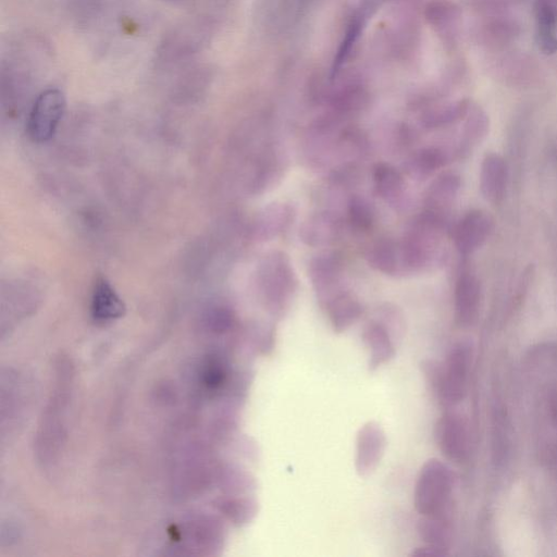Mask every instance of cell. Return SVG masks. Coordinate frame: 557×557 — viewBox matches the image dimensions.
Wrapping results in <instances>:
<instances>
[{
    "label": "cell",
    "instance_id": "31",
    "mask_svg": "<svg viewBox=\"0 0 557 557\" xmlns=\"http://www.w3.org/2000/svg\"><path fill=\"white\" fill-rule=\"evenodd\" d=\"M547 462L552 466L556 476H557V455L551 456L549 457V459H547Z\"/></svg>",
    "mask_w": 557,
    "mask_h": 557
},
{
    "label": "cell",
    "instance_id": "7",
    "mask_svg": "<svg viewBox=\"0 0 557 557\" xmlns=\"http://www.w3.org/2000/svg\"><path fill=\"white\" fill-rule=\"evenodd\" d=\"M308 276L321 307L345 290L342 288L343 262L338 253L324 252L311 259Z\"/></svg>",
    "mask_w": 557,
    "mask_h": 557
},
{
    "label": "cell",
    "instance_id": "29",
    "mask_svg": "<svg viewBox=\"0 0 557 557\" xmlns=\"http://www.w3.org/2000/svg\"><path fill=\"white\" fill-rule=\"evenodd\" d=\"M515 34L514 24L504 21H494L487 26L484 36L493 45L509 41Z\"/></svg>",
    "mask_w": 557,
    "mask_h": 557
},
{
    "label": "cell",
    "instance_id": "27",
    "mask_svg": "<svg viewBox=\"0 0 557 557\" xmlns=\"http://www.w3.org/2000/svg\"><path fill=\"white\" fill-rule=\"evenodd\" d=\"M361 27L362 23L360 20L355 19L351 22L348 31H346L344 40L340 45L338 54L336 58H334L332 68L333 77L336 76L342 66L346 63V60L349 59L352 49L358 39V35H360L361 33Z\"/></svg>",
    "mask_w": 557,
    "mask_h": 557
},
{
    "label": "cell",
    "instance_id": "23",
    "mask_svg": "<svg viewBox=\"0 0 557 557\" xmlns=\"http://www.w3.org/2000/svg\"><path fill=\"white\" fill-rule=\"evenodd\" d=\"M286 164V158L282 156L281 152L271 148L264 160L261 171H259L257 189H274L284 176V171L287 169Z\"/></svg>",
    "mask_w": 557,
    "mask_h": 557
},
{
    "label": "cell",
    "instance_id": "24",
    "mask_svg": "<svg viewBox=\"0 0 557 557\" xmlns=\"http://www.w3.org/2000/svg\"><path fill=\"white\" fill-rule=\"evenodd\" d=\"M348 218L351 226L357 231L365 232L371 229L375 221L373 207L364 197L354 195L348 204Z\"/></svg>",
    "mask_w": 557,
    "mask_h": 557
},
{
    "label": "cell",
    "instance_id": "26",
    "mask_svg": "<svg viewBox=\"0 0 557 557\" xmlns=\"http://www.w3.org/2000/svg\"><path fill=\"white\" fill-rule=\"evenodd\" d=\"M377 314V320L389 330L394 341L401 340L405 329V321L400 309L395 305L385 304L378 308Z\"/></svg>",
    "mask_w": 557,
    "mask_h": 557
},
{
    "label": "cell",
    "instance_id": "19",
    "mask_svg": "<svg viewBox=\"0 0 557 557\" xmlns=\"http://www.w3.org/2000/svg\"><path fill=\"white\" fill-rule=\"evenodd\" d=\"M334 332L342 333L357 323L364 313L363 306L350 292L344 291L324 307Z\"/></svg>",
    "mask_w": 557,
    "mask_h": 557
},
{
    "label": "cell",
    "instance_id": "28",
    "mask_svg": "<svg viewBox=\"0 0 557 557\" xmlns=\"http://www.w3.org/2000/svg\"><path fill=\"white\" fill-rule=\"evenodd\" d=\"M427 19L435 27L448 26L457 18V8L448 0H435L427 8Z\"/></svg>",
    "mask_w": 557,
    "mask_h": 557
},
{
    "label": "cell",
    "instance_id": "2",
    "mask_svg": "<svg viewBox=\"0 0 557 557\" xmlns=\"http://www.w3.org/2000/svg\"><path fill=\"white\" fill-rule=\"evenodd\" d=\"M473 351L466 342L456 343L443 363L425 361L422 368L437 399L444 407L460 404L467 392Z\"/></svg>",
    "mask_w": 557,
    "mask_h": 557
},
{
    "label": "cell",
    "instance_id": "14",
    "mask_svg": "<svg viewBox=\"0 0 557 557\" xmlns=\"http://www.w3.org/2000/svg\"><path fill=\"white\" fill-rule=\"evenodd\" d=\"M460 189L461 178L454 173H444L431 183L426 193L424 212L445 222Z\"/></svg>",
    "mask_w": 557,
    "mask_h": 557
},
{
    "label": "cell",
    "instance_id": "15",
    "mask_svg": "<svg viewBox=\"0 0 557 557\" xmlns=\"http://www.w3.org/2000/svg\"><path fill=\"white\" fill-rule=\"evenodd\" d=\"M363 341L369 351L368 367L376 371L395 356V341L389 330L378 320H371L363 330Z\"/></svg>",
    "mask_w": 557,
    "mask_h": 557
},
{
    "label": "cell",
    "instance_id": "16",
    "mask_svg": "<svg viewBox=\"0 0 557 557\" xmlns=\"http://www.w3.org/2000/svg\"><path fill=\"white\" fill-rule=\"evenodd\" d=\"M377 195L395 210L407 204L406 184L402 173L388 164H377L373 169Z\"/></svg>",
    "mask_w": 557,
    "mask_h": 557
},
{
    "label": "cell",
    "instance_id": "8",
    "mask_svg": "<svg viewBox=\"0 0 557 557\" xmlns=\"http://www.w3.org/2000/svg\"><path fill=\"white\" fill-rule=\"evenodd\" d=\"M387 449L385 431L376 423H367L358 431L356 440V470L361 477H368L380 465Z\"/></svg>",
    "mask_w": 557,
    "mask_h": 557
},
{
    "label": "cell",
    "instance_id": "13",
    "mask_svg": "<svg viewBox=\"0 0 557 557\" xmlns=\"http://www.w3.org/2000/svg\"><path fill=\"white\" fill-rule=\"evenodd\" d=\"M341 234L340 218L330 212L308 216L301 228L300 239L308 246L324 247L336 242Z\"/></svg>",
    "mask_w": 557,
    "mask_h": 557
},
{
    "label": "cell",
    "instance_id": "20",
    "mask_svg": "<svg viewBox=\"0 0 557 557\" xmlns=\"http://www.w3.org/2000/svg\"><path fill=\"white\" fill-rule=\"evenodd\" d=\"M537 42L544 54L557 52V0H536Z\"/></svg>",
    "mask_w": 557,
    "mask_h": 557
},
{
    "label": "cell",
    "instance_id": "25",
    "mask_svg": "<svg viewBox=\"0 0 557 557\" xmlns=\"http://www.w3.org/2000/svg\"><path fill=\"white\" fill-rule=\"evenodd\" d=\"M467 113L468 104L466 102H460L436 111H432V113L423 118V123L424 126L429 129L441 128L459 121L465 117Z\"/></svg>",
    "mask_w": 557,
    "mask_h": 557
},
{
    "label": "cell",
    "instance_id": "10",
    "mask_svg": "<svg viewBox=\"0 0 557 557\" xmlns=\"http://www.w3.org/2000/svg\"><path fill=\"white\" fill-rule=\"evenodd\" d=\"M481 301L480 282L476 276L464 272L457 280L454 293L456 324L468 328L475 324Z\"/></svg>",
    "mask_w": 557,
    "mask_h": 557
},
{
    "label": "cell",
    "instance_id": "30",
    "mask_svg": "<svg viewBox=\"0 0 557 557\" xmlns=\"http://www.w3.org/2000/svg\"><path fill=\"white\" fill-rule=\"evenodd\" d=\"M447 555H449L448 552H445L443 550H440L432 546H428V544H426L425 547H420L413 550V552L410 554V556L413 557H439V556H447Z\"/></svg>",
    "mask_w": 557,
    "mask_h": 557
},
{
    "label": "cell",
    "instance_id": "21",
    "mask_svg": "<svg viewBox=\"0 0 557 557\" xmlns=\"http://www.w3.org/2000/svg\"><path fill=\"white\" fill-rule=\"evenodd\" d=\"M126 306L111 284L105 279H99L95 284L92 299V315L101 323L118 319L125 315Z\"/></svg>",
    "mask_w": 557,
    "mask_h": 557
},
{
    "label": "cell",
    "instance_id": "12",
    "mask_svg": "<svg viewBox=\"0 0 557 557\" xmlns=\"http://www.w3.org/2000/svg\"><path fill=\"white\" fill-rule=\"evenodd\" d=\"M296 213L291 204L275 202L265 207L254 224V237L267 242L280 237L293 225Z\"/></svg>",
    "mask_w": 557,
    "mask_h": 557
},
{
    "label": "cell",
    "instance_id": "18",
    "mask_svg": "<svg viewBox=\"0 0 557 557\" xmlns=\"http://www.w3.org/2000/svg\"><path fill=\"white\" fill-rule=\"evenodd\" d=\"M507 169L503 158L490 154L482 162L480 190L491 203H500L506 191Z\"/></svg>",
    "mask_w": 557,
    "mask_h": 557
},
{
    "label": "cell",
    "instance_id": "1",
    "mask_svg": "<svg viewBox=\"0 0 557 557\" xmlns=\"http://www.w3.org/2000/svg\"><path fill=\"white\" fill-rule=\"evenodd\" d=\"M528 375L536 392L541 427L546 431L544 455L557 453V348L541 346L532 352Z\"/></svg>",
    "mask_w": 557,
    "mask_h": 557
},
{
    "label": "cell",
    "instance_id": "22",
    "mask_svg": "<svg viewBox=\"0 0 557 557\" xmlns=\"http://www.w3.org/2000/svg\"><path fill=\"white\" fill-rule=\"evenodd\" d=\"M449 162V155L439 147H427L415 153L406 164L407 175L425 180Z\"/></svg>",
    "mask_w": 557,
    "mask_h": 557
},
{
    "label": "cell",
    "instance_id": "5",
    "mask_svg": "<svg viewBox=\"0 0 557 557\" xmlns=\"http://www.w3.org/2000/svg\"><path fill=\"white\" fill-rule=\"evenodd\" d=\"M66 110L63 92L49 89L42 92L32 107L28 120V133L36 143L53 139Z\"/></svg>",
    "mask_w": 557,
    "mask_h": 557
},
{
    "label": "cell",
    "instance_id": "6",
    "mask_svg": "<svg viewBox=\"0 0 557 557\" xmlns=\"http://www.w3.org/2000/svg\"><path fill=\"white\" fill-rule=\"evenodd\" d=\"M436 441L442 454L453 463L463 464L472 452V431L460 413H445L436 426Z\"/></svg>",
    "mask_w": 557,
    "mask_h": 557
},
{
    "label": "cell",
    "instance_id": "17",
    "mask_svg": "<svg viewBox=\"0 0 557 557\" xmlns=\"http://www.w3.org/2000/svg\"><path fill=\"white\" fill-rule=\"evenodd\" d=\"M417 530L425 544L449 553L454 539V514L420 516Z\"/></svg>",
    "mask_w": 557,
    "mask_h": 557
},
{
    "label": "cell",
    "instance_id": "11",
    "mask_svg": "<svg viewBox=\"0 0 557 557\" xmlns=\"http://www.w3.org/2000/svg\"><path fill=\"white\" fill-rule=\"evenodd\" d=\"M368 265L380 274L401 278L410 276L401 240H381L370 247Z\"/></svg>",
    "mask_w": 557,
    "mask_h": 557
},
{
    "label": "cell",
    "instance_id": "9",
    "mask_svg": "<svg viewBox=\"0 0 557 557\" xmlns=\"http://www.w3.org/2000/svg\"><path fill=\"white\" fill-rule=\"evenodd\" d=\"M493 231V219L482 210H472L457 224L454 242L457 251L468 256L486 243Z\"/></svg>",
    "mask_w": 557,
    "mask_h": 557
},
{
    "label": "cell",
    "instance_id": "3",
    "mask_svg": "<svg viewBox=\"0 0 557 557\" xmlns=\"http://www.w3.org/2000/svg\"><path fill=\"white\" fill-rule=\"evenodd\" d=\"M259 289L271 316L282 318L288 314L299 290L290 257L283 252L267 254L259 267Z\"/></svg>",
    "mask_w": 557,
    "mask_h": 557
},
{
    "label": "cell",
    "instance_id": "4",
    "mask_svg": "<svg viewBox=\"0 0 557 557\" xmlns=\"http://www.w3.org/2000/svg\"><path fill=\"white\" fill-rule=\"evenodd\" d=\"M455 476L450 467L439 460L427 461L417 477L414 505L420 516L455 513Z\"/></svg>",
    "mask_w": 557,
    "mask_h": 557
}]
</instances>
